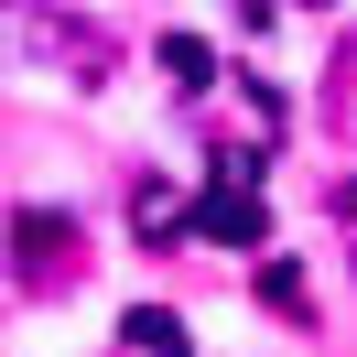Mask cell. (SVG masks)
Masks as SVG:
<instances>
[{
    "label": "cell",
    "instance_id": "6da1fadb",
    "mask_svg": "<svg viewBox=\"0 0 357 357\" xmlns=\"http://www.w3.org/2000/svg\"><path fill=\"white\" fill-rule=\"evenodd\" d=\"M184 227H195V238H217V249H260V238H271V206H260V162H217Z\"/></svg>",
    "mask_w": 357,
    "mask_h": 357
},
{
    "label": "cell",
    "instance_id": "7a4b0ae2",
    "mask_svg": "<svg viewBox=\"0 0 357 357\" xmlns=\"http://www.w3.org/2000/svg\"><path fill=\"white\" fill-rule=\"evenodd\" d=\"M119 347H141V357H184V314L130 303V314H119Z\"/></svg>",
    "mask_w": 357,
    "mask_h": 357
},
{
    "label": "cell",
    "instance_id": "3957f363",
    "mask_svg": "<svg viewBox=\"0 0 357 357\" xmlns=\"http://www.w3.org/2000/svg\"><path fill=\"white\" fill-rule=\"evenodd\" d=\"M54 249L76 260V227H66V217H22V227H11V260H22V271H44Z\"/></svg>",
    "mask_w": 357,
    "mask_h": 357
},
{
    "label": "cell",
    "instance_id": "277c9868",
    "mask_svg": "<svg viewBox=\"0 0 357 357\" xmlns=\"http://www.w3.org/2000/svg\"><path fill=\"white\" fill-rule=\"evenodd\" d=\"M162 76H184V87H206V76H217V54H206L195 33H162Z\"/></svg>",
    "mask_w": 357,
    "mask_h": 357
},
{
    "label": "cell",
    "instance_id": "5b68a950",
    "mask_svg": "<svg viewBox=\"0 0 357 357\" xmlns=\"http://www.w3.org/2000/svg\"><path fill=\"white\" fill-rule=\"evenodd\" d=\"M314 11H325V0H314Z\"/></svg>",
    "mask_w": 357,
    "mask_h": 357
}]
</instances>
